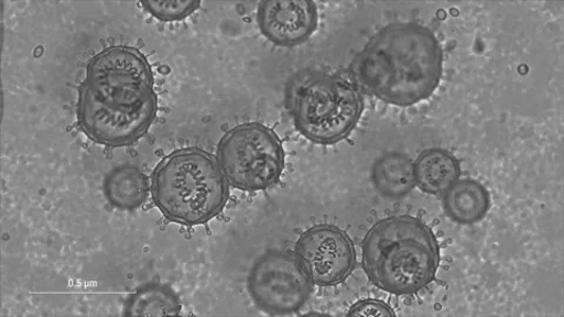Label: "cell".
I'll return each mask as SVG.
<instances>
[{"label": "cell", "mask_w": 564, "mask_h": 317, "mask_svg": "<svg viewBox=\"0 0 564 317\" xmlns=\"http://www.w3.org/2000/svg\"><path fill=\"white\" fill-rule=\"evenodd\" d=\"M440 249L432 229L412 217L378 222L362 245V264L369 280L380 289L409 295L434 280Z\"/></svg>", "instance_id": "obj_3"}, {"label": "cell", "mask_w": 564, "mask_h": 317, "mask_svg": "<svg viewBox=\"0 0 564 317\" xmlns=\"http://www.w3.org/2000/svg\"><path fill=\"white\" fill-rule=\"evenodd\" d=\"M444 207L447 216L460 225H474L481 221L490 208L487 188L475 181L454 183L446 192Z\"/></svg>", "instance_id": "obj_10"}, {"label": "cell", "mask_w": 564, "mask_h": 317, "mask_svg": "<svg viewBox=\"0 0 564 317\" xmlns=\"http://www.w3.org/2000/svg\"><path fill=\"white\" fill-rule=\"evenodd\" d=\"M249 291L261 310L286 315L305 305L311 285L295 258L272 251L254 263L249 276Z\"/></svg>", "instance_id": "obj_7"}, {"label": "cell", "mask_w": 564, "mask_h": 317, "mask_svg": "<svg viewBox=\"0 0 564 317\" xmlns=\"http://www.w3.org/2000/svg\"><path fill=\"white\" fill-rule=\"evenodd\" d=\"M373 184L387 198L408 196L416 185L414 164L409 156L388 154L379 158L372 172Z\"/></svg>", "instance_id": "obj_13"}, {"label": "cell", "mask_w": 564, "mask_h": 317, "mask_svg": "<svg viewBox=\"0 0 564 317\" xmlns=\"http://www.w3.org/2000/svg\"><path fill=\"white\" fill-rule=\"evenodd\" d=\"M106 199L116 208L131 210L144 205L150 183L144 172L132 165L113 168L104 181Z\"/></svg>", "instance_id": "obj_11"}, {"label": "cell", "mask_w": 564, "mask_h": 317, "mask_svg": "<svg viewBox=\"0 0 564 317\" xmlns=\"http://www.w3.org/2000/svg\"><path fill=\"white\" fill-rule=\"evenodd\" d=\"M349 316H367V317H377V316H391L393 317L395 314L392 311L390 307L380 303V302H361L357 304L355 307L350 309L348 313Z\"/></svg>", "instance_id": "obj_16"}, {"label": "cell", "mask_w": 564, "mask_h": 317, "mask_svg": "<svg viewBox=\"0 0 564 317\" xmlns=\"http://www.w3.org/2000/svg\"><path fill=\"white\" fill-rule=\"evenodd\" d=\"M295 259L313 284L328 287L341 284L355 270V244L338 227L323 225L308 229L299 239Z\"/></svg>", "instance_id": "obj_8"}, {"label": "cell", "mask_w": 564, "mask_h": 317, "mask_svg": "<svg viewBox=\"0 0 564 317\" xmlns=\"http://www.w3.org/2000/svg\"><path fill=\"white\" fill-rule=\"evenodd\" d=\"M182 305L178 295L161 284H149L130 295L126 305V316H175Z\"/></svg>", "instance_id": "obj_14"}, {"label": "cell", "mask_w": 564, "mask_h": 317, "mask_svg": "<svg viewBox=\"0 0 564 317\" xmlns=\"http://www.w3.org/2000/svg\"><path fill=\"white\" fill-rule=\"evenodd\" d=\"M362 110L358 87L340 76L314 74L300 81L293 91L295 127L316 144L330 145L348 136Z\"/></svg>", "instance_id": "obj_5"}, {"label": "cell", "mask_w": 564, "mask_h": 317, "mask_svg": "<svg viewBox=\"0 0 564 317\" xmlns=\"http://www.w3.org/2000/svg\"><path fill=\"white\" fill-rule=\"evenodd\" d=\"M264 37L280 46H295L308 40L317 25V9L308 0H267L258 9Z\"/></svg>", "instance_id": "obj_9"}, {"label": "cell", "mask_w": 564, "mask_h": 317, "mask_svg": "<svg viewBox=\"0 0 564 317\" xmlns=\"http://www.w3.org/2000/svg\"><path fill=\"white\" fill-rule=\"evenodd\" d=\"M415 182L430 194L445 193L460 178L462 167L449 152L432 149L420 154L414 164Z\"/></svg>", "instance_id": "obj_12"}, {"label": "cell", "mask_w": 564, "mask_h": 317, "mask_svg": "<svg viewBox=\"0 0 564 317\" xmlns=\"http://www.w3.org/2000/svg\"><path fill=\"white\" fill-rule=\"evenodd\" d=\"M159 21H182L196 11L200 2L193 0H148L141 3Z\"/></svg>", "instance_id": "obj_15"}, {"label": "cell", "mask_w": 564, "mask_h": 317, "mask_svg": "<svg viewBox=\"0 0 564 317\" xmlns=\"http://www.w3.org/2000/svg\"><path fill=\"white\" fill-rule=\"evenodd\" d=\"M151 190L165 218L184 226L214 219L228 199L227 181L218 162L198 149L166 156L153 173Z\"/></svg>", "instance_id": "obj_4"}, {"label": "cell", "mask_w": 564, "mask_h": 317, "mask_svg": "<svg viewBox=\"0 0 564 317\" xmlns=\"http://www.w3.org/2000/svg\"><path fill=\"white\" fill-rule=\"evenodd\" d=\"M444 70V53L432 30L414 23L383 28L352 63V76L387 103L411 106L430 98Z\"/></svg>", "instance_id": "obj_2"}, {"label": "cell", "mask_w": 564, "mask_h": 317, "mask_svg": "<svg viewBox=\"0 0 564 317\" xmlns=\"http://www.w3.org/2000/svg\"><path fill=\"white\" fill-rule=\"evenodd\" d=\"M158 109L147 57L130 46H112L88 64L80 86L78 122L96 143L128 146L152 125Z\"/></svg>", "instance_id": "obj_1"}, {"label": "cell", "mask_w": 564, "mask_h": 317, "mask_svg": "<svg viewBox=\"0 0 564 317\" xmlns=\"http://www.w3.org/2000/svg\"><path fill=\"white\" fill-rule=\"evenodd\" d=\"M217 162L232 186L262 190L279 181L284 171L285 154L273 131L260 123H245L221 139Z\"/></svg>", "instance_id": "obj_6"}]
</instances>
